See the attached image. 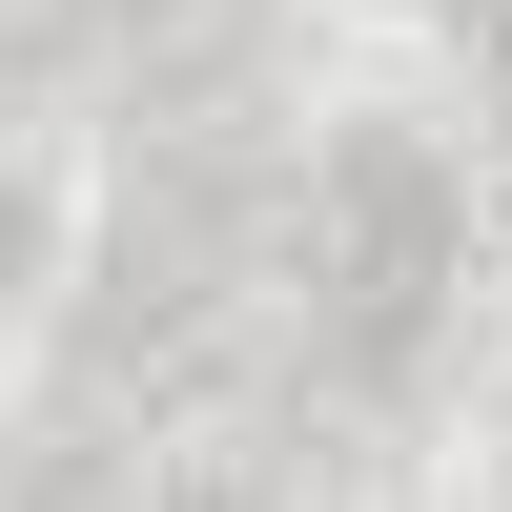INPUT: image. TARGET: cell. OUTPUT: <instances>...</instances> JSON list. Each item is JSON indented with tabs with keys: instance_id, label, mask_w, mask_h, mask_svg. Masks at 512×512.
<instances>
[{
	"instance_id": "6da1fadb",
	"label": "cell",
	"mask_w": 512,
	"mask_h": 512,
	"mask_svg": "<svg viewBox=\"0 0 512 512\" xmlns=\"http://www.w3.org/2000/svg\"><path fill=\"white\" fill-rule=\"evenodd\" d=\"M308 267H328V328H349L369 369L390 349H431V287H451V164L431 144H328V226H308Z\"/></svg>"
}]
</instances>
